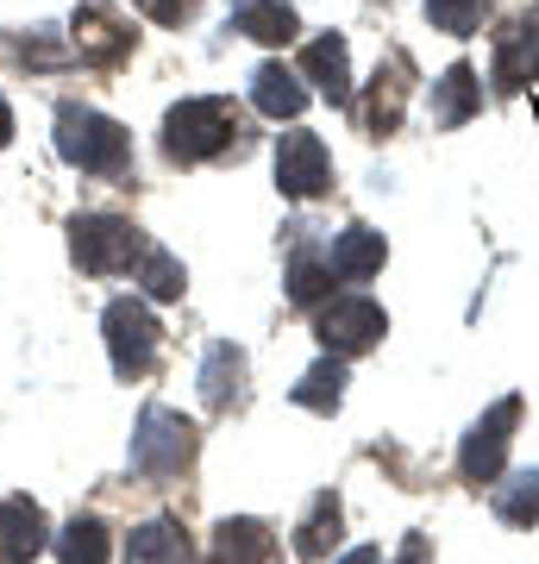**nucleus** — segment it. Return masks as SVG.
Listing matches in <instances>:
<instances>
[{
    "instance_id": "f257e3e1",
    "label": "nucleus",
    "mask_w": 539,
    "mask_h": 564,
    "mask_svg": "<svg viewBox=\"0 0 539 564\" xmlns=\"http://www.w3.org/2000/svg\"><path fill=\"white\" fill-rule=\"evenodd\" d=\"M239 132H245V113L226 95H195V101L170 107V120H163V158L170 163L226 158V151H239Z\"/></svg>"
},
{
    "instance_id": "f03ea898",
    "label": "nucleus",
    "mask_w": 539,
    "mask_h": 564,
    "mask_svg": "<svg viewBox=\"0 0 539 564\" xmlns=\"http://www.w3.org/2000/svg\"><path fill=\"white\" fill-rule=\"evenodd\" d=\"M57 151H63V163H76L82 176H126L132 170L126 126L95 113V107H76V101L57 107Z\"/></svg>"
},
{
    "instance_id": "7ed1b4c3",
    "label": "nucleus",
    "mask_w": 539,
    "mask_h": 564,
    "mask_svg": "<svg viewBox=\"0 0 539 564\" xmlns=\"http://www.w3.org/2000/svg\"><path fill=\"white\" fill-rule=\"evenodd\" d=\"M144 251V232L120 214H76L69 220V258L88 270V276H120L132 270Z\"/></svg>"
},
{
    "instance_id": "20e7f679",
    "label": "nucleus",
    "mask_w": 539,
    "mask_h": 564,
    "mask_svg": "<svg viewBox=\"0 0 539 564\" xmlns=\"http://www.w3.org/2000/svg\"><path fill=\"white\" fill-rule=\"evenodd\" d=\"M100 326H107V358H114V377H126V383L151 377V364H158V345H163L158 314H151L139 295H120V302L100 314Z\"/></svg>"
},
{
    "instance_id": "39448f33",
    "label": "nucleus",
    "mask_w": 539,
    "mask_h": 564,
    "mask_svg": "<svg viewBox=\"0 0 539 564\" xmlns=\"http://www.w3.org/2000/svg\"><path fill=\"white\" fill-rule=\"evenodd\" d=\"M188 458H195V426L176 408H144L139 433H132V470L163 484V477H182Z\"/></svg>"
},
{
    "instance_id": "423d86ee",
    "label": "nucleus",
    "mask_w": 539,
    "mask_h": 564,
    "mask_svg": "<svg viewBox=\"0 0 539 564\" xmlns=\"http://www.w3.org/2000/svg\"><path fill=\"white\" fill-rule=\"evenodd\" d=\"M314 333L326 345V358H364L389 333V321H382V307L370 295H333V302H320Z\"/></svg>"
},
{
    "instance_id": "0eeeda50",
    "label": "nucleus",
    "mask_w": 539,
    "mask_h": 564,
    "mask_svg": "<svg viewBox=\"0 0 539 564\" xmlns=\"http://www.w3.org/2000/svg\"><path fill=\"white\" fill-rule=\"evenodd\" d=\"M515 426H520V395H502V402L471 426V440H464V452H459L464 484H477V489L496 484L502 464H508V440H515Z\"/></svg>"
},
{
    "instance_id": "6e6552de",
    "label": "nucleus",
    "mask_w": 539,
    "mask_h": 564,
    "mask_svg": "<svg viewBox=\"0 0 539 564\" xmlns=\"http://www.w3.org/2000/svg\"><path fill=\"white\" fill-rule=\"evenodd\" d=\"M277 188L289 202H320L333 188V158L320 132H282L277 139Z\"/></svg>"
},
{
    "instance_id": "1a4fd4ad",
    "label": "nucleus",
    "mask_w": 539,
    "mask_h": 564,
    "mask_svg": "<svg viewBox=\"0 0 539 564\" xmlns=\"http://www.w3.org/2000/svg\"><path fill=\"white\" fill-rule=\"evenodd\" d=\"M132 44H139V32H132L107 0H82V7H76V57L82 63L114 69V63L132 57Z\"/></svg>"
},
{
    "instance_id": "9d476101",
    "label": "nucleus",
    "mask_w": 539,
    "mask_h": 564,
    "mask_svg": "<svg viewBox=\"0 0 539 564\" xmlns=\"http://www.w3.org/2000/svg\"><path fill=\"white\" fill-rule=\"evenodd\" d=\"M539 76V20L533 13H515V20L496 32V57H489V82L515 95L520 82Z\"/></svg>"
},
{
    "instance_id": "9b49d317",
    "label": "nucleus",
    "mask_w": 539,
    "mask_h": 564,
    "mask_svg": "<svg viewBox=\"0 0 539 564\" xmlns=\"http://www.w3.org/2000/svg\"><path fill=\"white\" fill-rule=\"evenodd\" d=\"M51 545V527H44V508L32 496H7L0 502V564H32Z\"/></svg>"
},
{
    "instance_id": "f8f14e48",
    "label": "nucleus",
    "mask_w": 539,
    "mask_h": 564,
    "mask_svg": "<svg viewBox=\"0 0 539 564\" xmlns=\"http://www.w3.org/2000/svg\"><path fill=\"white\" fill-rule=\"evenodd\" d=\"M408 88H414V63L389 57V69H377V82H370V95H364V132H396L401 126V107H408Z\"/></svg>"
},
{
    "instance_id": "ddd939ff",
    "label": "nucleus",
    "mask_w": 539,
    "mask_h": 564,
    "mask_svg": "<svg viewBox=\"0 0 539 564\" xmlns=\"http://www.w3.org/2000/svg\"><path fill=\"white\" fill-rule=\"evenodd\" d=\"M201 402L214 414H233L245 402V351L239 345H207V364H201Z\"/></svg>"
},
{
    "instance_id": "4468645a",
    "label": "nucleus",
    "mask_w": 539,
    "mask_h": 564,
    "mask_svg": "<svg viewBox=\"0 0 539 564\" xmlns=\"http://www.w3.org/2000/svg\"><path fill=\"white\" fill-rule=\"evenodd\" d=\"M301 76L320 82V95L333 107H352V51H345V39H314L308 51H301Z\"/></svg>"
},
{
    "instance_id": "2eb2a0df",
    "label": "nucleus",
    "mask_w": 539,
    "mask_h": 564,
    "mask_svg": "<svg viewBox=\"0 0 539 564\" xmlns=\"http://www.w3.org/2000/svg\"><path fill=\"white\" fill-rule=\"evenodd\" d=\"M382 258H389V245H382V232H370V226H345L339 239H333V251H326V263H333L339 282H370L382 270Z\"/></svg>"
},
{
    "instance_id": "dca6fc26",
    "label": "nucleus",
    "mask_w": 539,
    "mask_h": 564,
    "mask_svg": "<svg viewBox=\"0 0 539 564\" xmlns=\"http://www.w3.org/2000/svg\"><path fill=\"white\" fill-rule=\"evenodd\" d=\"M483 107V82H477V69L471 63H452L440 82H433V126H464L471 113Z\"/></svg>"
},
{
    "instance_id": "f3484780",
    "label": "nucleus",
    "mask_w": 539,
    "mask_h": 564,
    "mask_svg": "<svg viewBox=\"0 0 539 564\" xmlns=\"http://www.w3.org/2000/svg\"><path fill=\"white\" fill-rule=\"evenodd\" d=\"M270 552H277V533L251 514L214 527V564H270Z\"/></svg>"
},
{
    "instance_id": "a211bd4d",
    "label": "nucleus",
    "mask_w": 539,
    "mask_h": 564,
    "mask_svg": "<svg viewBox=\"0 0 539 564\" xmlns=\"http://www.w3.org/2000/svg\"><path fill=\"white\" fill-rule=\"evenodd\" d=\"M339 527H345V508L333 489H320L314 508H308V521L295 527V558H333V545H339Z\"/></svg>"
},
{
    "instance_id": "6ab92c4d",
    "label": "nucleus",
    "mask_w": 539,
    "mask_h": 564,
    "mask_svg": "<svg viewBox=\"0 0 539 564\" xmlns=\"http://www.w3.org/2000/svg\"><path fill=\"white\" fill-rule=\"evenodd\" d=\"M188 533L176 521H144L126 533V564H188Z\"/></svg>"
},
{
    "instance_id": "aec40b11",
    "label": "nucleus",
    "mask_w": 539,
    "mask_h": 564,
    "mask_svg": "<svg viewBox=\"0 0 539 564\" xmlns=\"http://www.w3.org/2000/svg\"><path fill=\"white\" fill-rule=\"evenodd\" d=\"M233 7V32L258 44H289L295 39V7H282V0H226Z\"/></svg>"
},
{
    "instance_id": "412c9836",
    "label": "nucleus",
    "mask_w": 539,
    "mask_h": 564,
    "mask_svg": "<svg viewBox=\"0 0 539 564\" xmlns=\"http://www.w3.org/2000/svg\"><path fill=\"white\" fill-rule=\"evenodd\" d=\"M251 101H258V113H270V120H295L301 107H308V88H301L295 69L263 63L258 76H251Z\"/></svg>"
},
{
    "instance_id": "4be33fe9",
    "label": "nucleus",
    "mask_w": 539,
    "mask_h": 564,
    "mask_svg": "<svg viewBox=\"0 0 539 564\" xmlns=\"http://www.w3.org/2000/svg\"><path fill=\"white\" fill-rule=\"evenodd\" d=\"M289 395H295V408H308V414H339V402H345V358H320Z\"/></svg>"
},
{
    "instance_id": "5701e85b",
    "label": "nucleus",
    "mask_w": 539,
    "mask_h": 564,
    "mask_svg": "<svg viewBox=\"0 0 539 564\" xmlns=\"http://www.w3.org/2000/svg\"><path fill=\"white\" fill-rule=\"evenodd\" d=\"M139 282L151 302H182V289H188V276H182V263L163 251V245H144L139 251Z\"/></svg>"
},
{
    "instance_id": "b1692460",
    "label": "nucleus",
    "mask_w": 539,
    "mask_h": 564,
    "mask_svg": "<svg viewBox=\"0 0 539 564\" xmlns=\"http://www.w3.org/2000/svg\"><path fill=\"white\" fill-rule=\"evenodd\" d=\"M57 558L63 564H107V527L95 514H76V521L57 533Z\"/></svg>"
},
{
    "instance_id": "393cba45",
    "label": "nucleus",
    "mask_w": 539,
    "mask_h": 564,
    "mask_svg": "<svg viewBox=\"0 0 539 564\" xmlns=\"http://www.w3.org/2000/svg\"><path fill=\"white\" fill-rule=\"evenodd\" d=\"M326 295H333V263L314 258V251H301L295 270H289V302H295V307H320Z\"/></svg>"
},
{
    "instance_id": "a878e982",
    "label": "nucleus",
    "mask_w": 539,
    "mask_h": 564,
    "mask_svg": "<svg viewBox=\"0 0 539 564\" xmlns=\"http://www.w3.org/2000/svg\"><path fill=\"white\" fill-rule=\"evenodd\" d=\"M496 514L508 527H533L539 521V470H520L515 484H496Z\"/></svg>"
},
{
    "instance_id": "bb28decb",
    "label": "nucleus",
    "mask_w": 539,
    "mask_h": 564,
    "mask_svg": "<svg viewBox=\"0 0 539 564\" xmlns=\"http://www.w3.org/2000/svg\"><path fill=\"white\" fill-rule=\"evenodd\" d=\"M427 20L440 25V32H452V39H464V32H477L483 0H427Z\"/></svg>"
},
{
    "instance_id": "cd10ccee",
    "label": "nucleus",
    "mask_w": 539,
    "mask_h": 564,
    "mask_svg": "<svg viewBox=\"0 0 539 564\" xmlns=\"http://www.w3.org/2000/svg\"><path fill=\"white\" fill-rule=\"evenodd\" d=\"M132 7H144L158 25H182L188 13H195V0H132Z\"/></svg>"
},
{
    "instance_id": "c85d7f7f",
    "label": "nucleus",
    "mask_w": 539,
    "mask_h": 564,
    "mask_svg": "<svg viewBox=\"0 0 539 564\" xmlns=\"http://www.w3.org/2000/svg\"><path fill=\"white\" fill-rule=\"evenodd\" d=\"M396 564H433V545H427V533H408L401 540V558Z\"/></svg>"
},
{
    "instance_id": "c756f323",
    "label": "nucleus",
    "mask_w": 539,
    "mask_h": 564,
    "mask_svg": "<svg viewBox=\"0 0 539 564\" xmlns=\"http://www.w3.org/2000/svg\"><path fill=\"white\" fill-rule=\"evenodd\" d=\"M339 564H382V545H358V552H345Z\"/></svg>"
},
{
    "instance_id": "7c9ffc66",
    "label": "nucleus",
    "mask_w": 539,
    "mask_h": 564,
    "mask_svg": "<svg viewBox=\"0 0 539 564\" xmlns=\"http://www.w3.org/2000/svg\"><path fill=\"white\" fill-rule=\"evenodd\" d=\"M7 144H13V107L0 101V151H7Z\"/></svg>"
}]
</instances>
